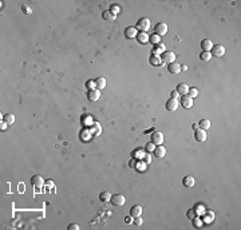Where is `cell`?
<instances>
[{
  "instance_id": "9",
  "label": "cell",
  "mask_w": 241,
  "mask_h": 230,
  "mask_svg": "<svg viewBox=\"0 0 241 230\" xmlns=\"http://www.w3.org/2000/svg\"><path fill=\"white\" fill-rule=\"evenodd\" d=\"M180 104L184 108H190L193 106V99L189 95H182L181 96V100H180Z\"/></svg>"
},
{
  "instance_id": "37",
  "label": "cell",
  "mask_w": 241,
  "mask_h": 230,
  "mask_svg": "<svg viewBox=\"0 0 241 230\" xmlns=\"http://www.w3.org/2000/svg\"><path fill=\"white\" fill-rule=\"evenodd\" d=\"M154 147H155V144L153 143V142H149L146 146H145V148H146V151H153L154 150Z\"/></svg>"
},
{
  "instance_id": "41",
  "label": "cell",
  "mask_w": 241,
  "mask_h": 230,
  "mask_svg": "<svg viewBox=\"0 0 241 230\" xmlns=\"http://www.w3.org/2000/svg\"><path fill=\"white\" fill-rule=\"evenodd\" d=\"M125 222H126V224H131V222H133V217H131V215L125 217Z\"/></svg>"
},
{
  "instance_id": "18",
  "label": "cell",
  "mask_w": 241,
  "mask_h": 230,
  "mask_svg": "<svg viewBox=\"0 0 241 230\" xmlns=\"http://www.w3.org/2000/svg\"><path fill=\"white\" fill-rule=\"evenodd\" d=\"M177 92H178V95H188V91H189V86L186 83H180L178 86H177Z\"/></svg>"
},
{
  "instance_id": "42",
  "label": "cell",
  "mask_w": 241,
  "mask_h": 230,
  "mask_svg": "<svg viewBox=\"0 0 241 230\" xmlns=\"http://www.w3.org/2000/svg\"><path fill=\"white\" fill-rule=\"evenodd\" d=\"M143 158H145V159H143L145 163H150V161H151V159H150V155H145Z\"/></svg>"
},
{
  "instance_id": "32",
  "label": "cell",
  "mask_w": 241,
  "mask_h": 230,
  "mask_svg": "<svg viewBox=\"0 0 241 230\" xmlns=\"http://www.w3.org/2000/svg\"><path fill=\"white\" fill-rule=\"evenodd\" d=\"M110 11L114 15H116V14H119V12H120V7L118 6V4H112V6L110 7Z\"/></svg>"
},
{
  "instance_id": "15",
  "label": "cell",
  "mask_w": 241,
  "mask_h": 230,
  "mask_svg": "<svg viewBox=\"0 0 241 230\" xmlns=\"http://www.w3.org/2000/svg\"><path fill=\"white\" fill-rule=\"evenodd\" d=\"M167 71L170 74H180L181 72V64H178L177 62H173L170 64H167Z\"/></svg>"
},
{
  "instance_id": "13",
  "label": "cell",
  "mask_w": 241,
  "mask_h": 230,
  "mask_svg": "<svg viewBox=\"0 0 241 230\" xmlns=\"http://www.w3.org/2000/svg\"><path fill=\"white\" fill-rule=\"evenodd\" d=\"M99 96H100V92L99 90H88L87 92V99L90 100V102H96V100L99 99Z\"/></svg>"
},
{
  "instance_id": "44",
  "label": "cell",
  "mask_w": 241,
  "mask_h": 230,
  "mask_svg": "<svg viewBox=\"0 0 241 230\" xmlns=\"http://www.w3.org/2000/svg\"><path fill=\"white\" fill-rule=\"evenodd\" d=\"M192 128H193V130H197V128H198V123H193L192 124Z\"/></svg>"
},
{
  "instance_id": "4",
  "label": "cell",
  "mask_w": 241,
  "mask_h": 230,
  "mask_svg": "<svg viewBox=\"0 0 241 230\" xmlns=\"http://www.w3.org/2000/svg\"><path fill=\"white\" fill-rule=\"evenodd\" d=\"M162 62L163 63H167V64H170L173 63L175 60V54L174 52H171V51H163V54H162Z\"/></svg>"
},
{
  "instance_id": "25",
  "label": "cell",
  "mask_w": 241,
  "mask_h": 230,
  "mask_svg": "<svg viewBox=\"0 0 241 230\" xmlns=\"http://www.w3.org/2000/svg\"><path fill=\"white\" fill-rule=\"evenodd\" d=\"M163 51H165V44L163 43H158V44H155L154 46V54L155 55H159V54H163Z\"/></svg>"
},
{
  "instance_id": "34",
  "label": "cell",
  "mask_w": 241,
  "mask_h": 230,
  "mask_svg": "<svg viewBox=\"0 0 241 230\" xmlns=\"http://www.w3.org/2000/svg\"><path fill=\"white\" fill-rule=\"evenodd\" d=\"M142 222H143V221H142V217H134V218H133V224H134L135 225V226H141V225H142Z\"/></svg>"
},
{
  "instance_id": "11",
  "label": "cell",
  "mask_w": 241,
  "mask_h": 230,
  "mask_svg": "<svg viewBox=\"0 0 241 230\" xmlns=\"http://www.w3.org/2000/svg\"><path fill=\"white\" fill-rule=\"evenodd\" d=\"M153 154H154L155 158H163V157L166 155V148H165L162 144H159V146L154 147V150H153Z\"/></svg>"
},
{
  "instance_id": "27",
  "label": "cell",
  "mask_w": 241,
  "mask_h": 230,
  "mask_svg": "<svg viewBox=\"0 0 241 230\" xmlns=\"http://www.w3.org/2000/svg\"><path fill=\"white\" fill-rule=\"evenodd\" d=\"M209 127H210V120L209 119H202L198 123V128H202V130H208Z\"/></svg>"
},
{
  "instance_id": "2",
  "label": "cell",
  "mask_w": 241,
  "mask_h": 230,
  "mask_svg": "<svg viewBox=\"0 0 241 230\" xmlns=\"http://www.w3.org/2000/svg\"><path fill=\"white\" fill-rule=\"evenodd\" d=\"M166 32H167V26H166V23L161 22V23H157V24H155V27H154V34H155V35L163 36V35H166Z\"/></svg>"
},
{
  "instance_id": "43",
  "label": "cell",
  "mask_w": 241,
  "mask_h": 230,
  "mask_svg": "<svg viewBox=\"0 0 241 230\" xmlns=\"http://www.w3.org/2000/svg\"><path fill=\"white\" fill-rule=\"evenodd\" d=\"M7 124H8V123L2 122V130H3V131H4V130H7Z\"/></svg>"
},
{
  "instance_id": "12",
  "label": "cell",
  "mask_w": 241,
  "mask_h": 230,
  "mask_svg": "<svg viewBox=\"0 0 241 230\" xmlns=\"http://www.w3.org/2000/svg\"><path fill=\"white\" fill-rule=\"evenodd\" d=\"M137 28L134 27H126L125 28V31H123V35H125V38L126 39H133V38H135L137 36Z\"/></svg>"
},
{
  "instance_id": "22",
  "label": "cell",
  "mask_w": 241,
  "mask_h": 230,
  "mask_svg": "<svg viewBox=\"0 0 241 230\" xmlns=\"http://www.w3.org/2000/svg\"><path fill=\"white\" fill-rule=\"evenodd\" d=\"M95 87L96 90H102V88L106 87V79L103 76H99V78L95 79Z\"/></svg>"
},
{
  "instance_id": "7",
  "label": "cell",
  "mask_w": 241,
  "mask_h": 230,
  "mask_svg": "<svg viewBox=\"0 0 241 230\" xmlns=\"http://www.w3.org/2000/svg\"><path fill=\"white\" fill-rule=\"evenodd\" d=\"M31 183L35 189H42L44 186V179H43V177H40V175H34L31 178Z\"/></svg>"
},
{
  "instance_id": "19",
  "label": "cell",
  "mask_w": 241,
  "mask_h": 230,
  "mask_svg": "<svg viewBox=\"0 0 241 230\" xmlns=\"http://www.w3.org/2000/svg\"><path fill=\"white\" fill-rule=\"evenodd\" d=\"M194 183H196V179L193 178L192 175H186L182 179V185L185 187H193V186H194Z\"/></svg>"
},
{
  "instance_id": "28",
  "label": "cell",
  "mask_w": 241,
  "mask_h": 230,
  "mask_svg": "<svg viewBox=\"0 0 241 230\" xmlns=\"http://www.w3.org/2000/svg\"><path fill=\"white\" fill-rule=\"evenodd\" d=\"M3 122H6L8 124H12L15 122V115L14 114H6L3 116Z\"/></svg>"
},
{
  "instance_id": "5",
  "label": "cell",
  "mask_w": 241,
  "mask_h": 230,
  "mask_svg": "<svg viewBox=\"0 0 241 230\" xmlns=\"http://www.w3.org/2000/svg\"><path fill=\"white\" fill-rule=\"evenodd\" d=\"M110 202L114 205V206H122V205H125V197L122 194H114V195H111V199H110Z\"/></svg>"
},
{
  "instance_id": "20",
  "label": "cell",
  "mask_w": 241,
  "mask_h": 230,
  "mask_svg": "<svg viewBox=\"0 0 241 230\" xmlns=\"http://www.w3.org/2000/svg\"><path fill=\"white\" fill-rule=\"evenodd\" d=\"M135 38H137V40H138L139 44H145V43L149 42V35L146 34V32H138Z\"/></svg>"
},
{
  "instance_id": "24",
  "label": "cell",
  "mask_w": 241,
  "mask_h": 230,
  "mask_svg": "<svg viewBox=\"0 0 241 230\" xmlns=\"http://www.w3.org/2000/svg\"><path fill=\"white\" fill-rule=\"evenodd\" d=\"M110 199H111V194H110V191H102L99 194V201H102V202H110Z\"/></svg>"
},
{
  "instance_id": "33",
  "label": "cell",
  "mask_w": 241,
  "mask_h": 230,
  "mask_svg": "<svg viewBox=\"0 0 241 230\" xmlns=\"http://www.w3.org/2000/svg\"><path fill=\"white\" fill-rule=\"evenodd\" d=\"M194 210H196V213H197V215H202L204 211H205V209H204L202 205H197V206L194 207Z\"/></svg>"
},
{
  "instance_id": "16",
  "label": "cell",
  "mask_w": 241,
  "mask_h": 230,
  "mask_svg": "<svg viewBox=\"0 0 241 230\" xmlns=\"http://www.w3.org/2000/svg\"><path fill=\"white\" fill-rule=\"evenodd\" d=\"M149 63L151 64V66H155V67H158L162 64V59H161V56L159 55H155V54H153L150 58H149Z\"/></svg>"
},
{
  "instance_id": "38",
  "label": "cell",
  "mask_w": 241,
  "mask_h": 230,
  "mask_svg": "<svg viewBox=\"0 0 241 230\" xmlns=\"http://www.w3.org/2000/svg\"><path fill=\"white\" fill-rule=\"evenodd\" d=\"M22 11H23V14H27V15H30L32 10H31V7H28V6H23L22 7Z\"/></svg>"
},
{
  "instance_id": "26",
  "label": "cell",
  "mask_w": 241,
  "mask_h": 230,
  "mask_svg": "<svg viewBox=\"0 0 241 230\" xmlns=\"http://www.w3.org/2000/svg\"><path fill=\"white\" fill-rule=\"evenodd\" d=\"M200 59L202 60V62H209V60L212 59L210 52H209V51H202V52L200 54Z\"/></svg>"
},
{
  "instance_id": "21",
  "label": "cell",
  "mask_w": 241,
  "mask_h": 230,
  "mask_svg": "<svg viewBox=\"0 0 241 230\" xmlns=\"http://www.w3.org/2000/svg\"><path fill=\"white\" fill-rule=\"evenodd\" d=\"M212 47H213L212 40H209V39H204L202 42H201V48H202V51H209V52H210Z\"/></svg>"
},
{
  "instance_id": "8",
  "label": "cell",
  "mask_w": 241,
  "mask_h": 230,
  "mask_svg": "<svg viewBox=\"0 0 241 230\" xmlns=\"http://www.w3.org/2000/svg\"><path fill=\"white\" fill-rule=\"evenodd\" d=\"M151 142L155 144V146H159V144L163 143V134L159 131H154L151 135Z\"/></svg>"
},
{
  "instance_id": "45",
  "label": "cell",
  "mask_w": 241,
  "mask_h": 230,
  "mask_svg": "<svg viewBox=\"0 0 241 230\" xmlns=\"http://www.w3.org/2000/svg\"><path fill=\"white\" fill-rule=\"evenodd\" d=\"M181 70H184V71H186V70H188V67H186V66H181Z\"/></svg>"
},
{
  "instance_id": "6",
  "label": "cell",
  "mask_w": 241,
  "mask_h": 230,
  "mask_svg": "<svg viewBox=\"0 0 241 230\" xmlns=\"http://www.w3.org/2000/svg\"><path fill=\"white\" fill-rule=\"evenodd\" d=\"M194 138H196V140H198V142H205L206 138H208L206 130H202V128H197V130H194Z\"/></svg>"
},
{
  "instance_id": "1",
  "label": "cell",
  "mask_w": 241,
  "mask_h": 230,
  "mask_svg": "<svg viewBox=\"0 0 241 230\" xmlns=\"http://www.w3.org/2000/svg\"><path fill=\"white\" fill-rule=\"evenodd\" d=\"M150 28V20L147 18H142L137 22V30H139V32H146Z\"/></svg>"
},
{
  "instance_id": "36",
  "label": "cell",
  "mask_w": 241,
  "mask_h": 230,
  "mask_svg": "<svg viewBox=\"0 0 241 230\" xmlns=\"http://www.w3.org/2000/svg\"><path fill=\"white\" fill-rule=\"evenodd\" d=\"M201 225H202V221H201L200 218H197V217H196V218H193V226H194V228H200Z\"/></svg>"
},
{
  "instance_id": "29",
  "label": "cell",
  "mask_w": 241,
  "mask_h": 230,
  "mask_svg": "<svg viewBox=\"0 0 241 230\" xmlns=\"http://www.w3.org/2000/svg\"><path fill=\"white\" fill-rule=\"evenodd\" d=\"M159 40H161V39H159V36H158V35H155V34H154V35H151V36H149V42H150V43L153 44V46L158 44V43H159Z\"/></svg>"
},
{
  "instance_id": "3",
  "label": "cell",
  "mask_w": 241,
  "mask_h": 230,
  "mask_svg": "<svg viewBox=\"0 0 241 230\" xmlns=\"http://www.w3.org/2000/svg\"><path fill=\"white\" fill-rule=\"evenodd\" d=\"M224 54H225V48H224V46H221V44L213 46L210 50V55L214 56V58H221Z\"/></svg>"
},
{
  "instance_id": "35",
  "label": "cell",
  "mask_w": 241,
  "mask_h": 230,
  "mask_svg": "<svg viewBox=\"0 0 241 230\" xmlns=\"http://www.w3.org/2000/svg\"><path fill=\"white\" fill-rule=\"evenodd\" d=\"M86 87L88 88V90H95V80H87L86 82Z\"/></svg>"
},
{
  "instance_id": "17",
  "label": "cell",
  "mask_w": 241,
  "mask_h": 230,
  "mask_svg": "<svg viewBox=\"0 0 241 230\" xmlns=\"http://www.w3.org/2000/svg\"><path fill=\"white\" fill-rule=\"evenodd\" d=\"M130 215L134 218V217H139L142 215V206L141 205H134L131 209H130Z\"/></svg>"
},
{
  "instance_id": "39",
  "label": "cell",
  "mask_w": 241,
  "mask_h": 230,
  "mask_svg": "<svg viewBox=\"0 0 241 230\" xmlns=\"http://www.w3.org/2000/svg\"><path fill=\"white\" fill-rule=\"evenodd\" d=\"M79 226L76 224H71V225H68V230H78Z\"/></svg>"
},
{
  "instance_id": "23",
  "label": "cell",
  "mask_w": 241,
  "mask_h": 230,
  "mask_svg": "<svg viewBox=\"0 0 241 230\" xmlns=\"http://www.w3.org/2000/svg\"><path fill=\"white\" fill-rule=\"evenodd\" d=\"M102 18L104 20H107V22H112V20H115V15L112 14L110 10H106V11L102 12Z\"/></svg>"
},
{
  "instance_id": "30",
  "label": "cell",
  "mask_w": 241,
  "mask_h": 230,
  "mask_svg": "<svg viewBox=\"0 0 241 230\" xmlns=\"http://www.w3.org/2000/svg\"><path fill=\"white\" fill-rule=\"evenodd\" d=\"M186 215H188L189 220H193V218H196V217H198V215H197V213H196L194 209H189L188 213H186Z\"/></svg>"
},
{
  "instance_id": "40",
  "label": "cell",
  "mask_w": 241,
  "mask_h": 230,
  "mask_svg": "<svg viewBox=\"0 0 241 230\" xmlns=\"http://www.w3.org/2000/svg\"><path fill=\"white\" fill-rule=\"evenodd\" d=\"M170 98H171V99H177V98H178V92H177L175 90H174V91H171Z\"/></svg>"
},
{
  "instance_id": "14",
  "label": "cell",
  "mask_w": 241,
  "mask_h": 230,
  "mask_svg": "<svg viewBox=\"0 0 241 230\" xmlns=\"http://www.w3.org/2000/svg\"><path fill=\"white\" fill-rule=\"evenodd\" d=\"M165 107H166V110L167 111H175L177 108H178V102H177V99H169L167 102H166V104H165Z\"/></svg>"
},
{
  "instance_id": "10",
  "label": "cell",
  "mask_w": 241,
  "mask_h": 230,
  "mask_svg": "<svg viewBox=\"0 0 241 230\" xmlns=\"http://www.w3.org/2000/svg\"><path fill=\"white\" fill-rule=\"evenodd\" d=\"M213 221H214V213H213L212 210H205L204 211V214H202V222L204 224H212Z\"/></svg>"
},
{
  "instance_id": "31",
  "label": "cell",
  "mask_w": 241,
  "mask_h": 230,
  "mask_svg": "<svg viewBox=\"0 0 241 230\" xmlns=\"http://www.w3.org/2000/svg\"><path fill=\"white\" fill-rule=\"evenodd\" d=\"M188 95L190 96V98H196L197 95H198V90L197 88H189V91H188Z\"/></svg>"
}]
</instances>
